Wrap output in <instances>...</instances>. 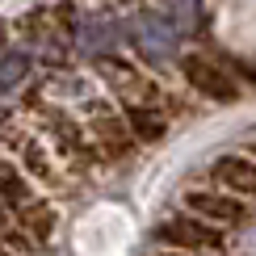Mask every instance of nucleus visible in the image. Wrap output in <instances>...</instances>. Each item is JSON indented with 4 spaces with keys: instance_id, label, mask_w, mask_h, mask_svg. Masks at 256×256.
<instances>
[{
    "instance_id": "f257e3e1",
    "label": "nucleus",
    "mask_w": 256,
    "mask_h": 256,
    "mask_svg": "<svg viewBox=\"0 0 256 256\" xmlns=\"http://www.w3.org/2000/svg\"><path fill=\"white\" fill-rule=\"evenodd\" d=\"M185 214H194V218L206 222V227L218 231V227H236V222L248 218V202L222 194V189L198 185V189H189V194H185Z\"/></svg>"
},
{
    "instance_id": "f03ea898",
    "label": "nucleus",
    "mask_w": 256,
    "mask_h": 256,
    "mask_svg": "<svg viewBox=\"0 0 256 256\" xmlns=\"http://www.w3.org/2000/svg\"><path fill=\"white\" fill-rule=\"evenodd\" d=\"M180 76L189 80V88H198L202 97L218 101V105H236L240 101V84L231 80V72L222 63H210L206 55H185L180 59Z\"/></svg>"
},
{
    "instance_id": "7ed1b4c3",
    "label": "nucleus",
    "mask_w": 256,
    "mask_h": 256,
    "mask_svg": "<svg viewBox=\"0 0 256 256\" xmlns=\"http://www.w3.org/2000/svg\"><path fill=\"white\" fill-rule=\"evenodd\" d=\"M160 240L164 244H176V248H218L222 244V231H214V227H206L202 218H194V214H172V218H164L160 222Z\"/></svg>"
},
{
    "instance_id": "20e7f679",
    "label": "nucleus",
    "mask_w": 256,
    "mask_h": 256,
    "mask_svg": "<svg viewBox=\"0 0 256 256\" xmlns=\"http://www.w3.org/2000/svg\"><path fill=\"white\" fill-rule=\"evenodd\" d=\"M92 138L101 143V152L110 160H126V156H134V147H138L118 110H101L97 118H92Z\"/></svg>"
},
{
    "instance_id": "39448f33",
    "label": "nucleus",
    "mask_w": 256,
    "mask_h": 256,
    "mask_svg": "<svg viewBox=\"0 0 256 256\" xmlns=\"http://www.w3.org/2000/svg\"><path fill=\"white\" fill-rule=\"evenodd\" d=\"M122 122L130 130L134 143H160L168 134V118L160 105H138V101H122Z\"/></svg>"
},
{
    "instance_id": "423d86ee",
    "label": "nucleus",
    "mask_w": 256,
    "mask_h": 256,
    "mask_svg": "<svg viewBox=\"0 0 256 256\" xmlns=\"http://www.w3.org/2000/svg\"><path fill=\"white\" fill-rule=\"evenodd\" d=\"M214 180H218V189L222 194H231V198H256V164L248 156H222L218 164H214Z\"/></svg>"
},
{
    "instance_id": "0eeeda50",
    "label": "nucleus",
    "mask_w": 256,
    "mask_h": 256,
    "mask_svg": "<svg viewBox=\"0 0 256 256\" xmlns=\"http://www.w3.org/2000/svg\"><path fill=\"white\" fill-rule=\"evenodd\" d=\"M13 227H17L30 244H34V248H42V244H50V236H55L59 214H55V206H50V202L38 194V198H34V202H30V206L13 218Z\"/></svg>"
},
{
    "instance_id": "6e6552de",
    "label": "nucleus",
    "mask_w": 256,
    "mask_h": 256,
    "mask_svg": "<svg viewBox=\"0 0 256 256\" xmlns=\"http://www.w3.org/2000/svg\"><path fill=\"white\" fill-rule=\"evenodd\" d=\"M34 198H38V189L30 185V176L21 172L17 164H0V210L8 214V222H13Z\"/></svg>"
},
{
    "instance_id": "1a4fd4ad",
    "label": "nucleus",
    "mask_w": 256,
    "mask_h": 256,
    "mask_svg": "<svg viewBox=\"0 0 256 256\" xmlns=\"http://www.w3.org/2000/svg\"><path fill=\"white\" fill-rule=\"evenodd\" d=\"M21 172L26 176H42V180H55V164H50V152L38 143V138H26L21 143Z\"/></svg>"
},
{
    "instance_id": "9d476101",
    "label": "nucleus",
    "mask_w": 256,
    "mask_h": 256,
    "mask_svg": "<svg viewBox=\"0 0 256 256\" xmlns=\"http://www.w3.org/2000/svg\"><path fill=\"white\" fill-rule=\"evenodd\" d=\"M0 256H17L13 248H8V244H0Z\"/></svg>"
}]
</instances>
